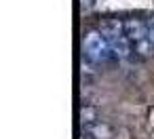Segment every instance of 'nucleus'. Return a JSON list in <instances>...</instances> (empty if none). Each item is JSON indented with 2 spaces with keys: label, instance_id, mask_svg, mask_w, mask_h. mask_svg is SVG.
<instances>
[{
  "label": "nucleus",
  "instance_id": "obj_5",
  "mask_svg": "<svg viewBox=\"0 0 154 139\" xmlns=\"http://www.w3.org/2000/svg\"><path fill=\"white\" fill-rule=\"evenodd\" d=\"M80 118H82V126H89V124L99 122V120H97V112H95L93 107H89V105H85V107L80 110Z\"/></svg>",
  "mask_w": 154,
  "mask_h": 139
},
{
  "label": "nucleus",
  "instance_id": "obj_3",
  "mask_svg": "<svg viewBox=\"0 0 154 139\" xmlns=\"http://www.w3.org/2000/svg\"><path fill=\"white\" fill-rule=\"evenodd\" d=\"M125 34H127V38H129L131 47H135V44L148 40V26H146V19H139V17H135V15L127 17V19H125Z\"/></svg>",
  "mask_w": 154,
  "mask_h": 139
},
{
  "label": "nucleus",
  "instance_id": "obj_7",
  "mask_svg": "<svg viewBox=\"0 0 154 139\" xmlns=\"http://www.w3.org/2000/svg\"><path fill=\"white\" fill-rule=\"evenodd\" d=\"M80 5H82V11H91L95 7V0H80Z\"/></svg>",
  "mask_w": 154,
  "mask_h": 139
},
{
  "label": "nucleus",
  "instance_id": "obj_2",
  "mask_svg": "<svg viewBox=\"0 0 154 139\" xmlns=\"http://www.w3.org/2000/svg\"><path fill=\"white\" fill-rule=\"evenodd\" d=\"M82 51H85V59L91 63H106L110 59H114L112 49L106 40V36L99 30H89L82 38Z\"/></svg>",
  "mask_w": 154,
  "mask_h": 139
},
{
  "label": "nucleus",
  "instance_id": "obj_6",
  "mask_svg": "<svg viewBox=\"0 0 154 139\" xmlns=\"http://www.w3.org/2000/svg\"><path fill=\"white\" fill-rule=\"evenodd\" d=\"M146 26H148V40H150L152 47H154V15H150V17L146 19Z\"/></svg>",
  "mask_w": 154,
  "mask_h": 139
},
{
  "label": "nucleus",
  "instance_id": "obj_1",
  "mask_svg": "<svg viewBox=\"0 0 154 139\" xmlns=\"http://www.w3.org/2000/svg\"><path fill=\"white\" fill-rule=\"evenodd\" d=\"M99 32L106 36L114 59L118 61H127L129 57H133V47L125 34V19H116V17H108L101 21Z\"/></svg>",
  "mask_w": 154,
  "mask_h": 139
},
{
  "label": "nucleus",
  "instance_id": "obj_4",
  "mask_svg": "<svg viewBox=\"0 0 154 139\" xmlns=\"http://www.w3.org/2000/svg\"><path fill=\"white\" fill-rule=\"evenodd\" d=\"M85 131L93 137V139H112V135H114V131L106 124V122H95V124H89V126H85Z\"/></svg>",
  "mask_w": 154,
  "mask_h": 139
}]
</instances>
